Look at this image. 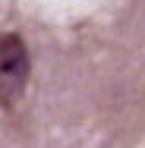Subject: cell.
Segmentation results:
<instances>
[{
    "label": "cell",
    "instance_id": "1",
    "mask_svg": "<svg viewBox=\"0 0 145 148\" xmlns=\"http://www.w3.org/2000/svg\"><path fill=\"white\" fill-rule=\"evenodd\" d=\"M32 54L19 32H0V110L13 114L29 88Z\"/></svg>",
    "mask_w": 145,
    "mask_h": 148
}]
</instances>
